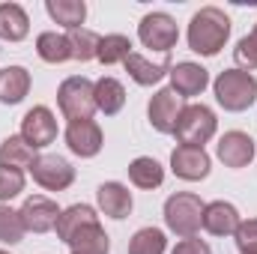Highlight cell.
<instances>
[{
	"label": "cell",
	"instance_id": "6da1fadb",
	"mask_svg": "<svg viewBox=\"0 0 257 254\" xmlns=\"http://www.w3.org/2000/svg\"><path fill=\"white\" fill-rule=\"evenodd\" d=\"M230 39V18L218 6L197 9L189 21V48L200 57H215Z\"/></svg>",
	"mask_w": 257,
	"mask_h": 254
},
{
	"label": "cell",
	"instance_id": "7a4b0ae2",
	"mask_svg": "<svg viewBox=\"0 0 257 254\" xmlns=\"http://www.w3.org/2000/svg\"><path fill=\"white\" fill-rule=\"evenodd\" d=\"M212 90H215L218 105L224 111H230V114L248 111L257 102V78L251 72H242V69L218 72V78L212 81Z\"/></svg>",
	"mask_w": 257,
	"mask_h": 254
},
{
	"label": "cell",
	"instance_id": "3957f363",
	"mask_svg": "<svg viewBox=\"0 0 257 254\" xmlns=\"http://www.w3.org/2000/svg\"><path fill=\"white\" fill-rule=\"evenodd\" d=\"M203 200L192 191H177L165 200V224L171 233L189 239L203 227Z\"/></svg>",
	"mask_w": 257,
	"mask_h": 254
},
{
	"label": "cell",
	"instance_id": "277c9868",
	"mask_svg": "<svg viewBox=\"0 0 257 254\" xmlns=\"http://www.w3.org/2000/svg\"><path fill=\"white\" fill-rule=\"evenodd\" d=\"M57 105L69 123L75 120H93L96 114V93H93V81L84 75H72L66 78L57 90Z\"/></svg>",
	"mask_w": 257,
	"mask_h": 254
},
{
	"label": "cell",
	"instance_id": "5b68a950",
	"mask_svg": "<svg viewBox=\"0 0 257 254\" xmlns=\"http://www.w3.org/2000/svg\"><path fill=\"white\" fill-rule=\"evenodd\" d=\"M215 129H218V120H215L212 108H206V105H186L180 120H177L174 135H177V141L183 147H200L203 150V144L212 141Z\"/></svg>",
	"mask_w": 257,
	"mask_h": 254
},
{
	"label": "cell",
	"instance_id": "8992f818",
	"mask_svg": "<svg viewBox=\"0 0 257 254\" xmlns=\"http://www.w3.org/2000/svg\"><path fill=\"white\" fill-rule=\"evenodd\" d=\"M138 39L144 48L171 54V48L180 42V27L168 12H147L138 24Z\"/></svg>",
	"mask_w": 257,
	"mask_h": 254
},
{
	"label": "cell",
	"instance_id": "52a82bcc",
	"mask_svg": "<svg viewBox=\"0 0 257 254\" xmlns=\"http://www.w3.org/2000/svg\"><path fill=\"white\" fill-rule=\"evenodd\" d=\"M30 174H33L36 186H42L48 191H66L75 183V168L66 162L63 156H36Z\"/></svg>",
	"mask_w": 257,
	"mask_h": 254
},
{
	"label": "cell",
	"instance_id": "ba28073f",
	"mask_svg": "<svg viewBox=\"0 0 257 254\" xmlns=\"http://www.w3.org/2000/svg\"><path fill=\"white\" fill-rule=\"evenodd\" d=\"M60 206L51 200V197H42V194H33L21 203L18 215L24 221V230L27 233H48L57 227V218H60Z\"/></svg>",
	"mask_w": 257,
	"mask_h": 254
},
{
	"label": "cell",
	"instance_id": "9c48e42d",
	"mask_svg": "<svg viewBox=\"0 0 257 254\" xmlns=\"http://www.w3.org/2000/svg\"><path fill=\"white\" fill-rule=\"evenodd\" d=\"M183 99L171 90V87H162L153 99H150V105H147V117H150V126L156 129V132H162V135H174V129H177V120H180V114H183Z\"/></svg>",
	"mask_w": 257,
	"mask_h": 254
},
{
	"label": "cell",
	"instance_id": "30bf717a",
	"mask_svg": "<svg viewBox=\"0 0 257 254\" xmlns=\"http://www.w3.org/2000/svg\"><path fill=\"white\" fill-rule=\"evenodd\" d=\"M21 138L33 150H42V147L54 144L57 141V117L51 114V108H45V105L30 108L21 120Z\"/></svg>",
	"mask_w": 257,
	"mask_h": 254
},
{
	"label": "cell",
	"instance_id": "8fae6325",
	"mask_svg": "<svg viewBox=\"0 0 257 254\" xmlns=\"http://www.w3.org/2000/svg\"><path fill=\"white\" fill-rule=\"evenodd\" d=\"M209 168H212V162H209L206 150H200V147H183V144H177V150L171 153V171L180 180H186V183L206 180Z\"/></svg>",
	"mask_w": 257,
	"mask_h": 254
},
{
	"label": "cell",
	"instance_id": "7c38bea8",
	"mask_svg": "<svg viewBox=\"0 0 257 254\" xmlns=\"http://www.w3.org/2000/svg\"><path fill=\"white\" fill-rule=\"evenodd\" d=\"M102 144H105V135H102L96 120H75V123L66 126V147L81 159L99 156Z\"/></svg>",
	"mask_w": 257,
	"mask_h": 254
},
{
	"label": "cell",
	"instance_id": "4fadbf2b",
	"mask_svg": "<svg viewBox=\"0 0 257 254\" xmlns=\"http://www.w3.org/2000/svg\"><path fill=\"white\" fill-rule=\"evenodd\" d=\"M215 153H218V159H221L227 168H245V165H251V159H254V141H251V135L233 129V132H224V135L218 138Z\"/></svg>",
	"mask_w": 257,
	"mask_h": 254
},
{
	"label": "cell",
	"instance_id": "5bb4252c",
	"mask_svg": "<svg viewBox=\"0 0 257 254\" xmlns=\"http://www.w3.org/2000/svg\"><path fill=\"white\" fill-rule=\"evenodd\" d=\"M209 84V72L200 63H177L171 66V90L180 96V99H192V96H200Z\"/></svg>",
	"mask_w": 257,
	"mask_h": 254
},
{
	"label": "cell",
	"instance_id": "9a60e30c",
	"mask_svg": "<svg viewBox=\"0 0 257 254\" xmlns=\"http://www.w3.org/2000/svg\"><path fill=\"white\" fill-rule=\"evenodd\" d=\"M239 212L233 203L227 200H212L203 206V230L212 233V236H233L236 227H239Z\"/></svg>",
	"mask_w": 257,
	"mask_h": 254
},
{
	"label": "cell",
	"instance_id": "2e32d148",
	"mask_svg": "<svg viewBox=\"0 0 257 254\" xmlns=\"http://www.w3.org/2000/svg\"><path fill=\"white\" fill-rule=\"evenodd\" d=\"M123 66H126L128 78H132L135 84H141V87H153V84H159L165 75H171V54H162V60L153 63V60H147L144 54H135V51H132Z\"/></svg>",
	"mask_w": 257,
	"mask_h": 254
},
{
	"label": "cell",
	"instance_id": "e0dca14e",
	"mask_svg": "<svg viewBox=\"0 0 257 254\" xmlns=\"http://www.w3.org/2000/svg\"><path fill=\"white\" fill-rule=\"evenodd\" d=\"M96 200H99V209L108 215V218H126L132 212V191L123 183H102L96 189Z\"/></svg>",
	"mask_w": 257,
	"mask_h": 254
},
{
	"label": "cell",
	"instance_id": "ac0fdd59",
	"mask_svg": "<svg viewBox=\"0 0 257 254\" xmlns=\"http://www.w3.org/2000/svg\"><path fill=\"white\" fill-rule=\"evenodd\" d=\"M93 93H96V111H102L105 117L120 114L123 105H126V87H123L117 78H111V75L99 78V81L93 84Z\"/></svg>",
	"mask_w": 257,
	"mask_h": 254
},
{
	"label": "cell",
	"instance_id": "d6986e66",
	"mask_svg": "<svg viewBox=\"0 0 257 254\" xmlns=\"http://www.w3.org/2000/svg\"><path fill=\"white\" fill-rule=\"evenodd\" d=\"M30 93V72L24 66H6L0 69V102L18 105Z\"/></svg>",
	"mask_w": 257,
	"mask_h": 254
},
{
	"label": "cell",
	"instance_id": "ffe728a7",
	"mask_svg": "<svg viewBox=\"0 0 257 254\" xmlns=\"http://www.w3.org/2000/svg\"><path fill=\"white\" fill-rule=\"evenodd\" d=\"M99 221V215H96V209L93 206H87V203H72L69 209L60 212V218H57V239H63L69 242L81 227H87V224H96Z\"/></svg>",
	"mask_w": 257,
	"mask_h": 254
},
{
	"label": "cell",
	"instance_id": "44dd1931",
	"mask_svg": "<svg viewBox=\"0 0 257 254\" xmlns=\"http://www.w3.org/2000/svg\"><path fill=\"white\" fill-rule=\"evenodd\" d=\"M30 33V18L18 3H0V39L21 42Z\"/></svg>",
	"mask_w": 257,
	"mask_h": 254
},
{
	"label": "cell",
	"instance_id": "7402d4cb",
	"mask_svg": "<svg viewBox=\"0 0 257 254\" xmlns=\"http://www.w3.org/2000/svg\"><path fill=\"white\" fill-rule=\"evenodd\" d=\"M128 180H132V186H138V189L153 191L165 183V168H162L153 156H138V159L128 165Z\"/></svg>",
	"mask_w": 257,
	"mask_h": 254
},
{
	"label": "cell",
	"instance_id": "603a6c76",
	"mask_svg": "<svg viewBox=\"0 0 257 254\" xmlns=\"http://www.w3.org/2000/svg\"><path fill=\"white\" fill-rule=\"evenodd\" d=\"M72 251L78 254H108L111 251V242H108V233H105V227L96 221V224H87V227H81L69 242H66Z\"/></svg>",
	"mask_w": 257,
	"mask_h": 254
},
{
	"label": "cell",
	"instance_id": "cb8c5ba5",
	"mask_svg": "<svg viewBox=\"0 0 257 254\" xmlns=\"http://www.w3.org/2000/svg\"><path fill=\"white\" fill-rule=\"evenodd\" d=\"M33 162H36V150H33L21 135H9V138L0 144V165L24 171V168H33Z\"/></svg>",
	"mask_w": 257,
	"mask_h": 254
},
{
	"label": "cell",
	"instance_id": "d4e9b609",
	"mask_svg": "<svg viewBox=\"0 0 257 254\" xmlns=\"http://www.w3.org/2000/svg\"><path fill=\"white\" fill-rule=\"evenodd\" d=\"M45 12L51 15V21H57L66 30H78L87 18V3L84 0H48Z\"/></svg>",
	"mask_w": 257,
	"mask_h": 254
},
{
	"label": "cell",
	"instance_id": "484cf974",
	"mask_svg": "<svg viewBox=\"0 0 257 254\" xmlns=\"http://www.w3.org/2000/svg\"><path fill=\"white\" fill-rule=\"evenodd\" d=\"M36 54L45 60V63H66L72 60V45H69V36L57 33V30H45L36 36Z\"/></svg>",
	"mask_w": 257,
	"mask_h": 254
},
{
	"label": "cell",
	"instance_id": "4316f807",
	"mask_svg": "<svg viewBox=\"0 0 257 254\" xmlns=\"http://www.w3.org/2000/svg\"><path fill=\"white\" fill-rule=\"evenodd\" d=\"M66 36H69V45H72V60L87 63V60L99 57V42H102L99 33H93L87 27H78V30H69Z\"/></svg>",
	"mask_w": 257,
	"mask_h": 254
},
{
	"label": "cell",
	"instance_id": "83f0119b",
	"mask_svg": "<svg viewBox=\"0 0 257 254\" xmlns=\"http://www.w3.org/2000/svg\"><path fill=\"white\" fill-rule=\"evenodd\" d=\"M128 54H132V39L123 36V33H108L99 42V57L96 60L102 66H117V63H126Z\"/></svg>",
	"mask_w": 257,
	"mask_h": 254
},
{
	"label": "cell",
	"instance_id": "f1b7e54d",
	"mask_svg": "<svg viewBox=\"0 0 257 254\" xmlns=\"http://www.w3.org/2000/svg\"><path fill=\"white\" fill-rule=\"evenodd\" d=\"M168 239L159 227H141L132 242H128V254H165Z\"/></svg>",
	"mask_w": 257,
	"mask_h": 254
},
{
	"label": "cell",
	"instance_id": "f546056e",
	"mask_svg": "<svg viewBox=\"0 0 257 254\" xmlns=\"http://www.w3.org/2000/svg\"><path fill=\"white\" fill-rule=\"evenodd\" d=\"M24 221L18 215V209H12L9 203H0V242L3 245H15L24 239Z\"/></svg>",
	"mask_w": 257,
	"mask_h": 254
},
{
	"label": "cell",
	"instance_id": "4dcf8cb0",
	"mask_svg": "<svg viewBox=\"0 0 257 254\" xmlns=\"http://www.w3.org/2000/svg\"><path fill=\"white\" fill-rule=\"evenodd\" d=\"M233 60H236V66H239L242 72L257 69V24H254V30H251L248 36H242V39L236 42V48H233Z\"/></svg>",
	"mask_w": 257,
	"mask_h": 254
},
{
	"label": "cell",
	"instance_id": "1f68e13d",
	"mask_svg": "<svg viewBox=\"0 0 257 254\" xmlns=\"http://www.w3.org/2000/svg\"><path fill=\"white\" fill-rule=\"evenodd\" d=\"M24 191V171L0 165V203H9Z\"/></svg>",
	"mask_w": 257,
	"mask_h": 254
},
{
	"label": "cell",
	"instance_id": "d6a6232c",
	"mask_svg": "<svg viewBox=\"0 0 257 254\" xmlns=\"http://www.w3.org/2000/svg\"><path fill=\"white\" fill-rule=\"evenodd\" d=\"M233 239H236V248H239L242 254L254 251L257 248V218H245V221H239Z\"/></svg>",
	"mask_w": 257,
	"mask_h": 254
},
{
	"label": "cell",
	"instance_id": "836d02e7",
	"mask_svg": "<svg viewBox=\"0 0 257 254\" xmlns=\"http://www.w3.org/2000/svg\"><path fill=\"white\" fill-rule=\"evenodd\" d=\"M171 254H212V248H209L203 239H197V236H189V239L177 242V248H174Z\"/></svg>",
	"mask_w": 257,
	"mask_h": 254
},
{
	"label": "cell",
	"instance_id": "e575fe53",
	"mask_svg": "<svg viewBox=\"0 0 257 254\" xmlns=\"http://www.w3.org/2000/svg\"><path fill=\"white\" fill-rule=\"evenodd\" d=\"M245 254H257V248H254V251H245Z\"/></svg>",
	"mask_w": 257,
	"mask_h": 254
},
{
	"label": "cell",
	"instance_id": "d590c367",
	"mask_svg": "<svg viewBox=\"0 0 257 254\" xmlns=\"http://www.w3.org/2000/svg\"><path fill=\"white\" fill-rule=\"evenodd\" d=\"M0 254H9V251H3V248H0Z\"/></svg>",
	"mask_w": 257,
	"mask_h": 254
},
{
	"label": "cell",
	"instance_id": "8d00e7d4",
	"mask_svg": "<svg viewBox=\"0 0 257 254\" xmlns=\"http://www.w3.org/2000/svg\"><path fill=\"white\" fill-rule=\"evenodd\" d=\"M72 254H78V251H72Z\"/></svg>",
	"mask_w": 257,
	"mask_h": 254
}]
</instances>
